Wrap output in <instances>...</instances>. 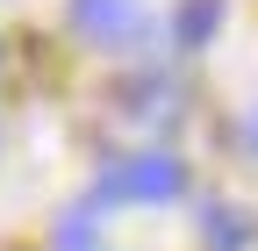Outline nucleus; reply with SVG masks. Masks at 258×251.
Returning a JSON list of instances; mask_svg holds the SVG:
<instances>
[{
	"label": "nucleus",
	"instance_id": "obj_3",
	"mask_svg": "<svg viewBox=\"0 0 258 251\" xmlns=\"http://www.w3.org/2000/svg\"><path fill=\"white\" fill-rule=\"evenodd\" d=\"M215 22H222V0H179V15H172V36L194 50V43H208V36H215Z\"/></svg>",
	"mask_w": 258,
	"mask_h": 251
},
{
	"label": "nucleus",
	"instance_id": "obj_4",
	"mask_svg": "<svg viewBox=\"0 0 258 251\" xmlns=\"http://www.w3.org/2000/svg\"><path fill=\"white\" fill-rule=\"evenodd\" d=\"M201 230H208V244H244L251 237V223H237V208H208Z\"/></svg>",
	"mask_w": 258,
	"mask_h": 251
},
{
	"label": "nucleus",
	"instance_id": "obj_2",
	"mask_svg": "<svg viewBox=\"0 0 258 251\" xmlns=\"http://www.w3.org/2000/svg\"><path fill=\"white\" fill-rule=\"evenodd\" d=\"M72 15L93 43H122V36H137V0H72Z\"/></svg>",
	"mask_w": 258,
	"mask_h": 251
},
{
	"label": "nucleus",
	"instance_id": "obj_1",
	"mask_svg": "<svg viewBox=\"0 0 258 251\" xmlns=\"http://www.w3.org/2000/svg\"><path fill=\"white\" fill-rule=\"evenodd\" d=\"M186 186V165L172 151H137V158H115L93 179V201H172Z\"/></svg>",
	"mask_w": 258,
	"mask_h": 251
},
{
	"label": "nucleus",
	"instance_id": "obj_5",
	"mask_svg": "<svg viewBox=\"0 0 258 251\" xmlns=\"http://www.w3.org/2000/svg\"><path fill=\"white\" fill-rule=\"evenodd\" d=\"M244 137H251V144H258V115H251V122H244Z\"/></svg>",
	"mask_w": 258,
	"mask_h": 251
}]
</instances>
